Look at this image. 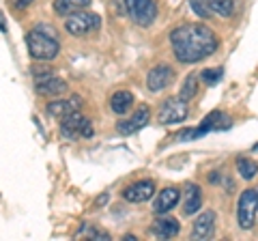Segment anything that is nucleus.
Masks as SVG:
<instances>
[{"label":"nucleus","instance_id":"1","mask_svg":"<svg viewBox=\"0 0 258 241\" xmlns=\"http://www.w3.org/2000/svg\"><path fill=\"white\" fill-rule=\"evenodd\" d=\"M170 43L176 61L198 63L217 50V37L205 24H183L170 33Z\"/></svg>","mask_w":258,"mask_h":241},{"label":"nucleus","instance_id":"2","mask_svg":"<svg viewBox=\"0 0 258 241\" xmlns=\"http://www.w3.org/2000/svg\"><path fill=\"white\" fill-rule=\"evenodd\" d=\"M26 45L35 61H52L58 56V50H60L58 41L50 33H41L39 28L30 30L26 35Z\"/></svg>","mask_w":258,"mask_h":241},{"label":"nucleus","instance_id":"3","mask_svg":"<svg viewBox=\"0 0 258 241\" xmlns=\"http://www.w3.org/2000/svg\"><path fill=\"white\" fill-rule=\"evenodd\" d=\"M125 9L138 26H151L157 18L155 0H125Z\"/></svg>","mask_w":258,"mask_h":241},{"label":"nucleus","instance_id":"4","mask_svg":"<svg viewBox=\"0 0 258 241\" xmlns=\"http://www.w3.org/2000/svg\"><path fill=\"white\" fill-rule=\"evenodd\" d=\"M256 213H258V194L256 190H245L239 198V207H237V222L243 230H249L256 222Z\"/></svg>","mask_w":258,"mask_h":241},{"label":"nucleus","instance_id":"5","mask_svg":"<svg viewBox=\"0 0 258 241\" xmlns=\"http://www.w3.org/2000/svg\"><path fill=\"white\" fill-rule=\"evenodd\" d=\"M101 26V18L97 13H82V11H78L74 15H69L67 22H64V28L69 30L71 35H88V33H93V30H97Z\"/></svg>","mask_w":258,"mask_h":241},{"label":"nucleus","instance_id":"6","mask_svg":"<svg viewBox=\"0 0 258 241\" xmlns=\"http://www.w3.org/2000/svg\"><path fill=\"white\" fill-rule=\"evenodd\" d=\"M60 132L67 138H93V125L91 120L82 114H69L62 118L60 123Z\"/></svg>","mask_w":258,"mask_h":241},{"label":"nucleus","instance_id":"7","mask_svg":"<svg viewBox=\"0 0 258 241\" xmlns=\"http://www.w3.org/2000/svg\"><path fill=\"white\" fill-rule=\"evenodd\" d=\"M157 118H159L164 125L181 123V120L187 118V106H185V101H183L181 97H172V99H168L164 106L159 108Z\"/></svg>","mask_w":258,"mask_h":241},{"label":"nucleus","instance_id":"8","mask_svg":"<svg viewBox=\"0 0 258 241\" xmlns=\"http://www.w3.org/2000/svg\"><path fill=\"white\" fill-rule=\"evenodd\" d=\"M149 116H151V112H149V108L147 106H142V108H138L134 112L129 118H125V120H120V123L116 125V130H118V134L120 136H129V134H136V132H140L144 125L149 123Z\"/></svg>","mask_w":258,"mask_h":241},{"label":"nucleus","instance_id":"9","mask_svg":"<svg viewBox=\"0 0 258 241\" xmlns=\"http://www.w3.org/2000/svg\"><path fill=\"white\" fill-rule=\"evenodd\" d=\"M155 194V183L153 181H136L123 192V198L127 203H147Z\"/></svg>","mask_w":258,"mask_h":241},{"label":"nucleus","instance_id":"10","mask_svg":"<svg viewBox=\"0 0 258 241\" xmlns=\"http://www.w3.org/2000/svg\"><path fill=\"white\" fill-rule=\"evenodd\" d=\"M172 69L168 67V65H157V67H153L149 71V76H147V86L151 88L153 93H157V91H164V88L168 84H172Z\"/></svg>","mask_w":258,"mask_h":241},{"label":"nucleus","instance_id":"11","mask_svg":"<svg viewBox=\"0 0 258 241\" xmlns=\"http://www.w3.org/2000/svg\"><path fill=\"white\" fill-rule=\"evenodd\" d=\"M82 108V99L74 95L69 99H60V101H50L47 103V114H52L56 118H64L69 114H76V112Z\"/></svg>","mask_w":258,"mask_h":241},{"label":"nucleus","instance_id":"12","mask_svg":"<svg viewBox=\"0 0 258 241\" xmlns=\"http://www.w3.org/2000/svg\"><path fill=\"white\" fill-rule=\"evenodd\" d=\"M181 198V192L176 188H166L164 192H159V196L155 198V205H153V209H155V213H168L172 211V209L176 207V203H179Z\"/></svg>","mask_w":258,"mask_h":241},{"label":"nucleus","instance_id":"13","mask_svg":"<svg viewBox=\"0 0 258 241\" xmlns=\"http://www.w3.org/2000/svg\"><path fill=\"white\" fill-rule=\"evenodd\" d=\"M213 228H215V213L213 211H205L203 215H198L196 222H194L191 237L194 239H207V237H211Z\"/></svg>","mask_w":258,"mask_h":241},{"label":"nucleus","instance_id":"14","mask_svg":"<svg viewBox=\"0 0 258 241\" xmlns=\"http://www.w3.org/2000/svg\"><path fill=\"white\" fill-rule=\"evenodd\" d=\"M200 203H203V192H200V188L194 186V183H187V186H185L183 213L185 215H194L200 209Z\"/></svg>","mask_w":258,"mask_h":241},{"label":"nucleus","instance_id":"15","mask_svg":"<svg viewBox=\"0 0 258 241\" xmlns=\"http://www.w3.org/2000/svg\"><path fill=\"white\" fill-rule=\"evenodd\" d=\"M232 123H230V118L224 114V112H220V110H215V112H211L205 120H203V125L198 127L200 130V134H207V132H213V130H228Z\"/></svg>","mask_w":258,"mask_h":241},{"label":"nucleus","instance_id":"16","mask_svg":"<svg viewBox=\"0 0 258 241\" xmlns=\"http://www.w3.org/2000/svg\"><path fill=\"white\" fill-rule=\"evenodd\" d=\"M37 91L41 95H60L67 91V84L58 78H52V76H45V78H39L37 80Z\"/></svg>","mask_w":258,"mask_h":241},{"label":"nucleus","instance_id":"17","mask_svg":"<svg viewBox=\"0 0 258 241\" xmlns=\"http://www.w3.org/2000/svg\"><path fill=\"white\" fill-rule=\"evenodd\" d=\"M153 232L157 237H164V239H170L179 235V222L172 220V218H157L155 224H153Z\"/></svg>","mask_w":258,"mask_h":241},{"label":"nucleus","instance_id":"18","mask_svg":"<svg viewBox=\"0 0 258 241\" xmlns=\"http://www.w3.org/2000/svg\"><path fill=\"white\" fill-rule=\"evenodd\" d=\"M88 5H91V0H54V11L58 15H74L86 9Z\"/></svg>","mask_w":258,"mask_h":241},{"label":"nucleus","instance_id":"19","mask_svg":"<svg viewBox=\"0 0 258 241\" xmlns=\"http://www.w3.org/2000/svg\"><path fill=\"white\" fill-rule=\"evenodd\" d=\"M132 103H134V95L129 93V91H118L112 95V99H110V108L116 112V114H125V112L132 108Z\"/></svg>","mask_w":258,"mask_h":241},{"label":"nucleus","instance_id":"20","mask_svg":"<svg viewBox=\"0 0 258 241\" xmlns=\"http://www.w3.org/2000/svg\"><path fill=\"white\" fill-rule=\"evenodd\" d=\"M209 9L215 15H222V18H230L232 9H235V0H207Z\"/></svg>","mask_w":258,"mask_h":241},{"label":"nucleus","instance_id":"21","mask_svg":"<svg viewBox=\"0 0 258 241\" xmlns=\"http://www.w3.org/2000/svg\"><path fill=\"white\" fill-rule=\"evenodd\" d=\"M196 93H198V74H189L187 78H185V82L181 84L179 97L183 101H189L191 97H196Z\"/></svg>","mask_w":258,"mask_h":241},{"label":"nucleus","instance_id":"22","mask_svg":"<svg viewBox=\"0 0 258 241\" xmlns=\"http://www.w3.org/2000/svg\"><path fill=\"white\" fill-rule=\"evenodd\" d=\"M237 170L245 181H249V179H254V176L258 174V164L254 162V159H249V157H239L237 159Z\"/></svg>","mask_w":258,"mask_h":241},{"label":"nucleus","instance_id":"23","mask_svg":"<svg viewBox=\"0 0 258 241\" xmlns=\"http://www.w3.org/2000/svg\"><path fill=\"white\" fill-rule=\"evenodd\" d=\"M189 7H191V11L198 15V18H211V9H209V5H207V0H189Z\"/></svg>","mask_w":258,"mask_h":241},{"label":"nucleus","instance_id":"24","mask_svg":"<svg viewBox=\"0 0 258 241\" xmlns=\"http://www.w3.org/2000/svg\"><path fill=\"white\" fill-rule=\"evenodd\" d=\"M222 76H224V69H205V71H203V76H200V78L205 80V84L213 86V84H215Z\"/></svg>","mask_w":258,"mask_h":241},{"label":"nucleus","instance_id":"25","mask_svg":"<svg viewBox=\"0 0 258 241\" xmlns=\"http://www.w3.org/2000/svg\"><path fill=\"white\" fill-rule=\"evenodd\" d=\"M82 235H88V237H93V239L97 237V239H101V241L110 239V237H108V232H103V230H99V228H93V226H88V224L82 228Z\"/></svg>","mask_w":258,"mask_h":241},{"label":"nucleus","instance_id":"26","mask_svg":"<svg viewBox=\"0 0 258 241\" xmlns=\"http://www.w3.org/2000/svg\"><path fill=\"white\" fill-rule=\"evenodd\" d=\"M13 3V7H18V9H24V7H28L32 0H11Z\"/></svg>","mask_w":258,"mask_h":241},{"label":"nucleus","instance_id":"27","mask_svg":"<svg viewBox=\"0 0 258 241\" xmlns=\"http://www.w3.org/2000/svg\"><path fill=\"white\" fill-rule=\"evenodd\" d=\"M254 151H258V142H256V144H254Z\"/></svg>","mask_w":258,"mask_h":241},{"label":"nucleus","instance_id":"28","mask_svg":"<svg viewBox=\"0 0 258 241\" xmlns=\"http://www.w3.org/2000/svg\"><path fill=\"white\" fill-rule=\"evenodd\" d=\"M256 194H258V190H256Z\"/></svg>","mask_w":258,"mask_h":241}]
</instances>
